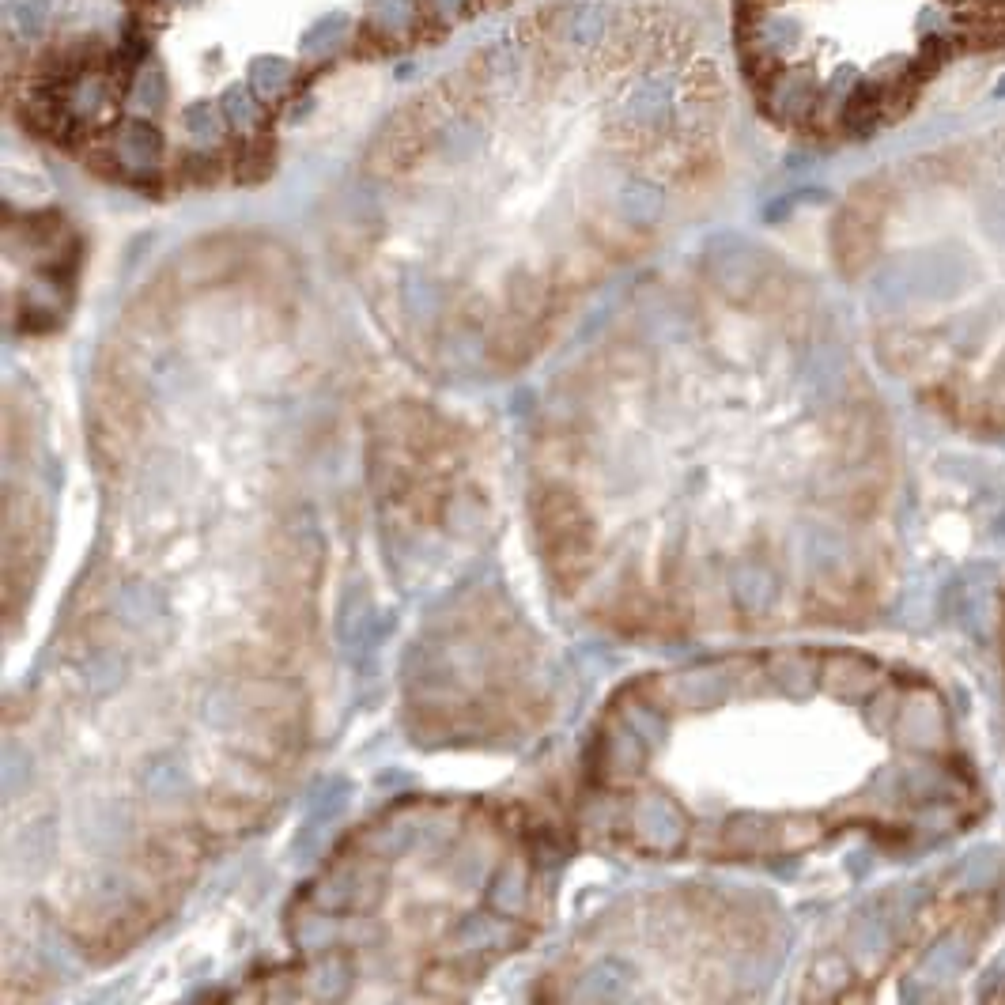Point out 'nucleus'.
<instances>
[{
    "label": "nucleus",
    "mask_w": 1005,
    "mask_h": 1005,
    "mask_svg": "<svg viewBox=\"0 0 1005 1005\" xmlns=\"http://www.w3.org/2000/svg\"><path fill=\"white\" fill-rule=\"evenodd\" d=\"M673 103V80L669 76H647L628 91L624 99V121L628 125H650V121L665 118V110Z\"/></svg>",
    "instance_id": "nucleus-1"
},
{
    "label": "nucleus",
    "mask_w": 1005,
    "mask_h": 1005,
    "mask_svg": "<svg viewBox=\"0 0 1005 1005\" xmlns=\"http://www.w3.org/2000/svg\"><path fill=\"white\" fill-rule=\"evenodd\" d=\"M609 23H613V8L601 4V0H590V4H579V8L567 12L563 35L571 38V42H579V46H594V42L605 38Z\"/></svg>",
    "instance_id": "nucleus-2"
},
{
    "label": "nucleus",
    "mask_w": 1005,
    "mask_h": 1005,
    "mask_svg": "<svg viewBox=\"0 0 1005 1005\" xmlns=\"http://www.w3.org/2000/svg\"><path fill=\"white\" fill-rule=\"evenodd\" d=\"M291 84V65L284 57H257L250 65V87L257 99H276Z\"/></svg>",
    "instance_id": "nucleus-3"
},
{
    "label": "nucleus",
    "mask_w": 1005,
    "mask_h": 1005,
    "mask_svg": "<svg viewBox=\"0 0 1005 1005\" xmlns=\"http://www.w3.org/2000/svg\"><path fill=\"white\" fill-rule=\"evenodd\" d=\"M46 16H50L46 0H12V4H8V27H12V35L16 38L42 35V31H46Z\"/></svg>",
    "instance_id": "nucleus-4"
},
{
    "label": "nucleus",
    "mask_w": 1005,
    "mask_h": 1005,
    "mask_svg": "<svg viewBox=\"0 0 1005 1005\" xmlns=\"http://www.w3.org/2000/svg\"><path fill=\"white\" fill-rule=\"evenodd\" d=\"M223 118L231 121L235 129H254L257 121V95L254 87H231L227 95H223Z\"/></svg>",
    "instance_id": "nucleus-5"
},
{
    "label": "nucleus",
    "mask_w": 1005,
    "mask_h": 1005,
    "mask_svg": "<svg viewBox=\"0 0 1005 1005\" xmlns=\"http://www.w3.org/2000/svg\"><path fill=\"white\" fill-rule=\"evenodd\" d=\"M182 125H186L189 137L201 140V144L216 140V133H220V118H216L212 103H189L186 110H182Z\"/></svg>",
    "instance_id": "nucleus-6"
},
{
    "label": "nucleus",
    "mask_w": 1005,
    "mask_h": 1005,
    "mask_svg": "<svg viewBox=\"0 0 1005 1005\" xmlns=\"http://www.w3.org/2000/svg\"><path fill=\"white\" fill-rule=\"evenodd\" d=\"M416 16V0H375L371 19L378 23V31H405Z\"/></svg>",
    "instance_id": "nucleus-7"
},
{
    "label": "nucleus",
    "mask_w": 1005,
    "mask_h": 1005,
    "mask_svg": "<svg viewBox=\"0 0 1005 1005\" xmlns=\"http://www.w3.org/2000/svg\"><path fill=\"white\" fill-rule=\"evenodd\" d=\"M344 27H348V19H344L341 12H337V16H322L318 23H314V27H310L307 35L299 38V46H303L307 53H322V50H329V46H333V42L344 35Z\"/></svg>",
    "instance_id": "nucleus-8"
},
{
    "label": "nucleus",
    "mask_w": 1005,
    "mask_h": 1005,
    "mask_svg": "<svg viewBox=\"0 0 1005 1005\" xmlns=\"http://www.w3.org/2000/svg\"><path fill=\"white\" fill-rule=\"evenodd\" d=\"M140 106H159L163 103V72H144V80H140V95H137Z\"/></svg>",
    "instance_id": "nucleus-9"
}]
</instances>
